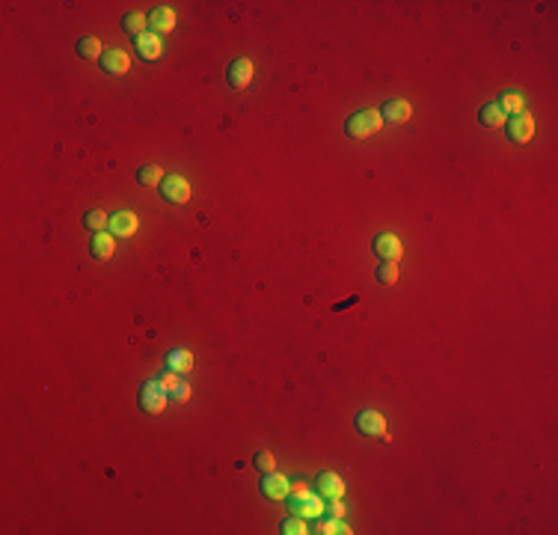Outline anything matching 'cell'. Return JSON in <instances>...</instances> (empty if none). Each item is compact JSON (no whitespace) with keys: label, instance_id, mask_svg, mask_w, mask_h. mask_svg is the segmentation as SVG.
<instances>
[{"label":"cell","instance_id":"1","mask_svg":"<svg viewBox=\"0 0 558 535\" xmlns=\"http://www.w3.org/2000/svg\"><path fill=\"white\" fill-rule=\"evenodd\" d=\"M383 128V119H381V110H360V114H353L348 122H344V131H348L351 140H365L377 134Z\"/></svg>","mask_w":558,"mask_h":535},{"label":"cell","instance_id":"2","mask_svg":"<svg viewBox=\"0 0 558 535\" xmlns=\"http://www.w3.org/2000/svg\"><path fill=\"white\" fill-rule=\"evenodd\" d=\"M161 196L173 206H184V203H191V185H187L184 176H164Z\"/></svg>","mask_w":558,"mask_h":535},{"label":"cell","instance_id":"3","mask_svg":"<svg viewBox=\"0 0 558 535\" xmlns=\"http://www.w3.org/2000/svg\"><path fill=\"white\" fill-rule=\"evenodd\" d=\"M353 426H356V431L362 434V437H389L386 434V419L377 414V410H362V414H356V419H353Z\"/></svg>","mask_w":558,"mask_h":535},{"label":"cell","instance_id":"4","mask_svg":"<svg viewBox=\"0 0 558 535\" xmlns=\"http://www.w3.org/2000/svg\"><path fill=\"white\" fill-rule=\"evenodd\" d=\"M505 134L508 140L514 143V146H520V143H529L532 134H534V119L529 114H517V116H508L505 122Z\"/></svg>","mask_w":558,"mask_h":535},{"label":"cell","instance_id":"5","mask_svg":"<svg viewBox=\"0 0 558 535\" xmlns=\"http://www.w3.org/2000/svg\"><path fill=\"white\" fill-rule=\"evenodd\" d=\"M226 81H229L232 89H244V86H250V81H253V60H247V57L232 60V63H229V69H226Z\"/></svg>","mask_w":558,"mask_h":535},{"label":"cell","instance_id":"6","mask_svg":"<svg viewBox=\"0 0 558 535\" xmlns=\"http://www.w3.org/2000/svg\"><path fill=\"white\" fill-rule=\"evenodd\" d=\"M410 104L404 102V98H389V102H383L381 107V119L383 125H404V122L410 119Z\"/></svg>","mask_w":558,"mask_h":535},{"label":"cell","instance_id":"7","mask_svg":"<svg viewBox=\"0 0 558 535\" xmlns=\"http://www.w3.org/2000/svg\"><path fill=\"white\" fill-rule=\"evenodd\" d=\"M288 499V509H292V515L297 518H321L324 515V503L321 497H285Z\"/></svg>","mask_w":558,"mask_h":535},{"label":"cell","instance_id":"8","mask_svg":"<svg viewBox=\"0 0 558 535\" xmlns=\"http://www.w3.org/2000/svg\"><path fill=\"white\" fill-rule=\"evenodd\" d=\"M137 226H140V220H137V215H131V211H116L107 223V229L113 238H131L134 232H137Z\"/></svg>","mask_w":558,"mask_h":535},{"label":"cell","instance_id":"9","mask_svg":"<svg viewBox=\"0 0 558 535\" xmlns=\"http://www.w3.org/2000/svg\"><path fill=\"white\" fill-rule=\"evenodd\" d=\"M149 21V33H154V36H164V33H173L175 30V13L170 6H158L152 9V13L146 15Z\"/></svg>","mask_w":558,"mask_h":535},{"label":"cell","instance_id":"10","mask_svg":"<svg viewBox=\"0 0 558 535\" xmlns=\"http://www.w3.org/2000/svg\"><path fill=\"white\" fill-rule=\"evenodd\" d=\"M374 253L381 256L383 262H401V256H404V247H401V241L395 235H389V232H383V235L374 238Z\"/></svg>","mask_w":558,"mask_h":535},{"label":"cell","instance_id":"11","mask_svg":"<svg viewBox=\"0 0 558 535\" xmlns=\"http://www.w3.org/2000/svg\"><path fill=\"white\" fill-rule=\"evenodd\" d=\"M288 490H292V482H288L285 476H279V473H264V479H262V494H264L267 499L279 503V499L288 497Z\"/></svg>","mask_w":558,"mask_h":535},{"label":"cell","instance_id":"12","mask_svg":"<svg viewBox=\"0 0 558 535\" xmlns=\"http://www.w3.org/2000/svg\"><path fill=\"white\" fill-rule=\"evenodd\" d=\"M315 490H318L321 499H339L344 494V482L336 473H321L315 479Z\"/></svg>","mask_w":558,"mask_h":535},{"label":"cell","instance_id":"13","mask_svg":"<svg viewBox=\"0 0 558 535\" xmlns=\"http://www.w3.org/2000/svg\"><path fill=\"white\" fill-rule=\"evenodd\" d=\"M98 63H102V69L107 75H128V69H131V57H128L125 51H116V48L113 51H104Z\"/></svg>","mask_w":558,"mask_h":535},{"label":"cell","instance_id":"14","mask_svg":"<svg viewBox=\"0 0 558 535\" xmlns=\"http://www.w3.org/2000/svg\"><path fill=\"white\" fill-rule=\"evenodd\" d=\"M140 401H143V408H146L149 414H161V410L166 408L164 387L161 384H146V387H143V393H140Z\"/></svg>","mask_w":558,"mask_h":535},{"label":"cell","instance_id":"15","mask_svg":"<svg viewBox=\"0 0 558 535\" xmlns=\"http://www.w3.org/2000/svg\"><path fill=\"white\" fill-rule=\"evenodd\" d=\"M89 250H93V256H95L98 262L113 259V253H116L113 235H110V232H95V235H93V241H89Z\"/></svg>","mask_w":558,"mask_h":535},{"label":"cell","instance_id":"16","mask_svg":"<svg viewBox=\"0 0 558 535\" xmlns=\"http://www.w3.org/2000/svg\"><path fill=\"white\" fill-rule=\"evenodd\" d=\"M137 42V54L143 60H158L161 54H164V42H161V36H154V33H143L140 39H134Z\"/></svg>","mask_w":558,"mask_h":535},{"label":"cell","instance_id":"17","mask_svg":"<svg viewBox=\"0 0 558 535\" xmlns=\"http://www.w3.org/2000/svg\"><path fill=\"white\" fill-rule=\"evenodd\" d=\"M478 122H481L484 128H505L508 116L502 114V107L496 102H487L481 110H478Z\"/></svg>","mask_w":558,"mask_h":535},{"label":"cell","instance_id":"18","mask_svg":"<svg viewBox=\"0 0 558 535\" xmlns=\"http://www.w3.org/2000/svg\"><path fill=\"white\" fill-rule=\"evenodd\" d=\"M122 30H125L128 36L140 39L143 33H149V21H146V15H143V13H125V15H122Z\"/></svg>","mask_w":558,"mask_h":535},{"label":"cell","instance_id":"19","mask_svg":"<svg viewBox=\"0 0 558 535\" xmlns=\"http://www.w3.org/2000/svg\"><path fill=\"white\" fill-rule=\"evenodd\" d=\"M102 42H98V36H83L77 39V57L83 60H102Z\"/></svg>","mask_w":558,"mask_h":535},{"label":"cell","instance_id":"20","mask_svg":"<svg viewBox=\"0 0 558 535\" xmlns=\"http://www.w3.org/2000/svg\"><path fill=\"white\" fill-rule=\"evenodd\" d=\"M496 104L502 107V114H505V116H517V114H523V107H526V102H523L520 93H505Z\"/></svg>","mask_w":558,"mask_h":535},{"label":"cell","instance_id":"21","mask_svg":"<svg viewBox=\"0 0 558 535\" xmlns=\"http://www.w3.org/2000/svg\"><path fill=\"white\" fill-rule=\"evenodd\" d=\"M161 173H164L161 166L146 164V166H140V170H137V182H140L143 187H154V185H161V182H164V176H161Z\"/></svg>","mask_w":558,"mask_h":535},{"label":"cell","instance_id":"22","mask_svg":"<svg viewBox=\"0 0 558 535\" xmlns=\"http://www.w3.org/2000/svg\"><path fill=\"white\" fill-rule=\"evenodd\" d=\"M377 283L381 286H395L398 283V262H381L377 265Z\"/></svg>","mask_w":558,"mask_h":535},{"label":"cell","instance_id":"23","mask_svg":"<svg viewBox=\"0 0 558 535\" xmlns=\"http://www.w3.org/2000/svg\"><path fill=\"white\" fill-rule=\"evenodd\" d=\"M107 223H110V217L104 215V211H86V215H83V226L86 229H93V232H104V226H107Z\"/></svg>","mask_w":558,"mask_h":535},{"label":"cell","instance_id":"24","mask_svg":"<svg viewBox=\"0 0 558 535\" xmlns=\"http://www.w3.org/2000/svg\"><path fill=\"white\" fill-rule=\"evenodd\" d=\"M170 366H173V372H191V369H193L191 351H175V354L170 357Z\"/></svg>","mask_w":558,"mask_h":535},{"label":"cell","instance_id":"25","mask_svg":"<svg viewBox=\"0 0 558 535\" xmlns=\"http://www.w3.org/2000/svg\"><path fill=\"white\" fill-rule=\"evenodd\" d=\"M282 532L285 535H306L309 532V527H306V518H297V515H292L285 523H282Z\"/></svg>","mask_w":558,"mask_h":535},{"label":"cell","instance_id":"26","mask_svg":"<svg viewBox=\"0 0 558 535\" xmlns=\"http://www.w3.org/2000/svg\"><path fill=\"white\" fill-rule=\"evenodd\" d=\"M255 467H259L262 473H273V467H276V458L271 452H259L255 455Z\"/></svg>","mask_w":558,"mask_h":535},{"label":"cell","instance_id":"27","mask_svg":"<svg viewBox=\"0 0 558 535\" xmlns=\"http://www.w3.org/2000/svg\"><path fill=\"white\" fill-rule=\"evenodd\" d=\"M318 532H324V535H336V532H344V535H348V532H351V527H348V523H342V520H327V523H324V527H321Z\"/></svg>","mask_w":558,"mask_h":535},{"label":"cell","instance_id":"28","mask_svg":"<svg viewBox=\"0 0 558 535\" xmlns=\"http://www.w3.org/2000/svg\"><path fill=\"white\" fill-rule=\"evenodd\" d=\"M327 511H330V518H333V520H342V518H344V503H342V497H339V499H330Z\"/></svg>","mask_w":558,"mask_h":535},{"label":"cell","instance_id":"29","mask_svg":"<svg viewBox=\"0 0 558 535\" xmlns=\"http://www.w3.org/2000/svg\"><path fill=\"white\" fill-rule=\"evenodd\" d=\"M173 398H175V401H187V398H191V387H187V384H178V387L173 389Z\"/></svg>","mask_w":558,"mask_h":535},{"label":"cell","instance_id":"30","mask_svg":"<svg viewBox=\"0 0 558 535\" xmlns=\"http://www.w3.org/2000/svg\"><path fill=\"white\" fill-rule=\"evenodd\" d=\"M161 387H164V389H175V387H178V378H175V372H166V375L161 378Z\"/></svg>","mask_w":558,"mask_h":535},{"label":"cell","instance_id":"31","mask_svg":"<svg viewBox=\"0 0 558 535\" xmlns=\"http://www.w3.org/2000/svg\"><path fill=\"white\" fill-rule=\"evenodd\" d=\"M309 488L306 485H292V490H288V497H306Z\"/></svg>","mask_w":558,"mask_h":535}]
</instances>
